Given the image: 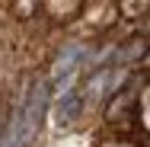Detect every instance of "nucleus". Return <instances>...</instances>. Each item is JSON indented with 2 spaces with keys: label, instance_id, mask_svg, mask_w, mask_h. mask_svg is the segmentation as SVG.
<instances>
[{
  "label": "nucleus",
  "instance_id": "obj_1",
  "mask_svg": "<svg viewBox=\"0 0 150 147\" xmlns=\"http://www.w3.org/2000/svg\"><path fill=\"white\" fill-rule=\"evenodd\" d=\"M48 99H51V83L48 80H38L26 96V106L19 109V131H23V141H32L42 128V118L48 112Z\"/></svg>",
  "mask_w": 150,
  "mask_h": 147
},
{
  "label": "nucleus",
  "instance_id": "obj_2",
  "mask_svg": "<svg viewBox=\"0 0 150 147\" xmlns=\"http://www.w3.org/2000/svg\"><path fill=\"white\" fill-rule=\"evenodd\" d=\"M83 55H86V51H83L80 45H67V48L58 55V64H54V83H58V87L70 83V77L77 74V67H80Z\"/></svg>",
  "mask_w": 150,
  "mask_h": 147
},
{
  "label": "nucleus",
  "instance_id": "obj_3",
  "mask_svg": "<svg viewBox=\"0 0 150 147\" xmlns=\"http://www.w3.org/2000/svg\"><path fill=\"white\" fill-rule=\"evenodd\" d=\"M80 109H83V93L77 87H67L64 93L58 96V125H70L74 118L80 115Z\"/></svg>",
  "mask_w": 150,
  "mask_h": 147
},
{
  "label": "nucleus",
  "instance_id": "obj_4",
  "mask_svg": "<svg viewBox=\"0 0 150 147\" xmlns=\"http://www.w3.org/2000/svg\"><path fill=\"white\" fill-rule=\"evenodd\" d=\"M102 147H137V144H131V141H105Z\"/></svg>",
  "mask_w": 150,
  "mask_h": 147
},
{
  "label": "nucleus",
  "instance_id": "obj_5",
  "mask_svg": "<svg viewBox=\"0 0 150 147\" xmlns=\"http://www.w3.org/2000/svg\"><path fill=\"white\" fill-rule=\"evenodd\" d=\"M0 128H3V121H0Z\"/></svg>",
  "mask_w": 150,
  "mask_h": 147
}]
</instances>
